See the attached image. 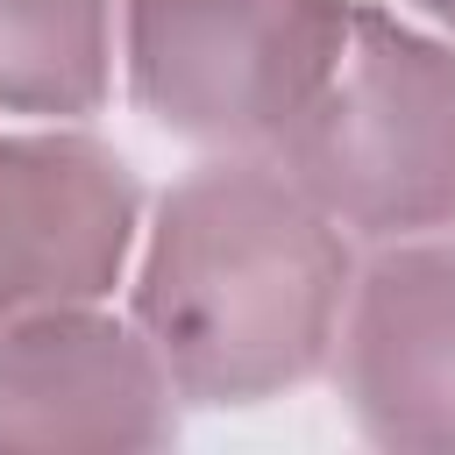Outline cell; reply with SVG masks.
Returning <instances> with one entry per match:
<instances>
[{
  "label": "cell",
  "mask_w": 455,
  "mask_h": 455,
  "mask_svg": "<svg viewBox=\"0 0 455 455\" xmlns=\"http://www.w3.org/2000/svg\"><path fill=\"white\" fill-rule=\"evenodd\" d=\"M348 242L263 156H228L164 192L135 320L192 405H263L306 384L341 327Z\"/></svg>",
  "instance_id": "obj_1"
},
{
  "label": "cell",
  "mask_w": 455,
  "mask_h": 455,
  "mask_svg": "<svg viewBox=\"0 0 455 455\" xmlns=\"http://www.w3.org/2000/svg\"><path fill=\"white\" fill-rule=\"evenodd\" d=\"M277 171L334 228L377 242L455 228V50L348 7L341 57L277 142Z\"/></svg>",
  "instance_id": "obj_2"
},
{
  "label": "cell",
  "mask_w": 455,
  "mask_h": 455,
  "mask_svg": "<svg viewBox=\"0 0 455 455\" xmlns=\"http://www.w3.org/2000/svg\"><path fill=\"white\" fill-rule=\"evenodd\" d=\"M341 36L348 0H128V92L185 142L277 156Z\"/></svg>",
  "instance_id": "obj_3"
},
{
  "label": "cell",
  "mask_w": 455,
  "mask_h": 455,
  "mask_svg": "<svg viewBox=\"0 0 455 455\" xmlns=\"http://www.w3.org/2000/svg\"><path fill=\"white\" fill-rule=\"evenodd\" d=\"M171 434L156 348L92 299L0 320V448H164Z\"/></svg>",
  "instance_id": "obj_4"
},
{
  "label": "cell",
  "mask_w": 455,
  "mask_h": 455,
  "mask_svg": "<svg viewBox=\"0 0 455 455\" xmlns=\"http://www.w3.org/2000/svg\"><path fill=\"white\" fill-rule=\"evenodd\" d=\"M135 171L92 135H0V320L114 291L135 242Z\"/></svg>",
  "instance_id": "obj_5"
},
{
  "label": "cell",
  "mask_w": 455,
  "mask_h": 455,
  "mask_svg": "<svg viewBox=\"0 0 455 455\" xmlns=\"http://www.w3.org/2000/svg\"><path fill=\"white\" fill-rule=\"evenodd\" d=\"M348 419L398 455H455V242H398L348 284Z\"/></svg>",
  "instance_id": "obj_6"
},
{
  "label": "cell",
  "mask_w": 455,
  "mask_h": 455,
  "mask_svg": "<svg viewBox=\"0 0 455 455\" xmlns=\"http://www.w3.org/2000/svg\"><path fill=\"white\" fill-rule=\"evenodd\" d=\"M114 78L107 0H0V114L78 121Z\"/></svg>",
  "instance_id": "obj_7"
},
{
  "label": "cell",
  "mask_w": 455,
  "mask_h": 455,
  "mask_svg": "<svg viewBox=\"0 0 455 455\" xmlns=\"http://www.w3.org/2000/svg\"><path fill=\"white\" fill-rule=\"evenodd\" d=\"M412 7H419V14H434L441 28H455V0H412Z\"/></svg>",
  "instance_id": "obj_8"
}]
</instances>
